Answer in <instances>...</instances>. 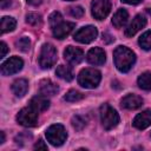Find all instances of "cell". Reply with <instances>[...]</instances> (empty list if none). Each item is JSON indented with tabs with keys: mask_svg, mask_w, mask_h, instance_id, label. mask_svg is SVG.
I'll list each match as a JSON object with an SVG mask.
<instances>
[{
	"mask_svg": "<svg viewBox=\"0 0 151 151\" xmlns=\"http://www.w3.org/2000/svg\"><path fill=\"white\" fill-rule=\"evenodd\" d=\"M113 60L116 67L120 72H127L134 64L136 55L130 48L125 46H118L113 52Z\"/></svg>",
	"mask_w": 151,
	"mask_h": 151,
	"instance_id": "cell-1",
	"label": "cell"
},
{
	"mask_svg": "<svg viewBox=\"0 0 151 151\" xmlns=\"http://www.w3.org/2000/svg\"><path fill=\"white\" fill-rule=\"evenodd\" d=\"M101 79L100 72L94 68H84L78 76V83L85 88H94Z\"/></svg>",
	"mask_w": 151,
	"mask_h": 151,
	"instance_id": "cell-2",
	"label": "cell"
},
{
	"mask_svg": "<svg viewBox=\"0 0 151 151\" xmlns=\"http://www.w3.org/2000/svg\"><path fill=\"white\" fill-rule=\"evenodd\" d=\"M100 119L105 130H111L119 123V116L117 111L109 104H104L100 107Z\"/></svg>",
	"mask_w": 151,
	"mask_h": 151,
	"instance_id": "cell-3",
	"label": "cell"
},
{
	"mask_svg": "<svg viewBox=\"0 0 151 151\" xmlns=\"http://www.w3.org/2000/svg\"><path fill=\"white\" fill-rule=\"evenodd\" d=\"M57 59H58V54H57L55 47L51 44H45L41 47L40 55H39V65L41 66V68H45V70L51 68L57 63Z\"/></svg>",
	"mask_w": 151,
	"mask_h": 151,
	"instance_id": "cell-4",
	"label": "cell"
},
{
	"mask_svg": "<svg viewBox=\"0 0 151 151\" xmlns=\"http://www.w3.org/2000/svg\"><path fill=\"white\" fill-rule=\"evenodd\" d=\"M46 138L53 146H60L64 144V142L67 138L66 130L60 124H53L51 125L46 131Z\"/></svg>",
	"mask_w": 151,
	"mask_h": 151,
	"instance_id": "cell-5",
	"label": "cell"
},
{
	"mask_svg": "<svg viewBox=\"0 0 151 151\" xmlns=\"http://www.w3.org/2000/svg\"><path fill=\"white\" fill-rule=\"evenodd\" d=\"M38 111L33 106H27L24 107L22 110L19 111L17 116V120L20 125L26 126V127H33L38 123Z\"/></svg>",
	"mask_w": 151,
	"mask_h": 151,
	"instance_id": "cell-6",
	"label": "cell"
},
{
	"mask_svg": "<svg viewBox=\"0 0 151 151\" xmlns=\"http://www.w3.org/2000/svg\"><path fill=\"white\" fill-rule=\"evenodd\" d=\"M92 15L97 20L105 19L111 11V1L110 0H93L91 4Z\"/></svg>",
	"mask_w": 151,
	"mask_h": 151,
	"instance_id": "cell-7",
	"label": "cell"
},
{
	"mask_svg": "<svg viewBox=\"0 0 151 151\" xmlns=\"http://www.w3.org/2000/svg\"><path fill=\"white\" fill-rule=\"evenodd\" d=\"M98 35V31L94 26H85L79 28L74 34V40L81 44H88L93 41Z\"/></svg>",
	"mask_w": 151,
	"mask_h": 151,
	"instance_id": "cell-8",
	"label": "cell"
},
{
	"mask_svg": "<svg viewBox=\"0 0 151 151\" xmlns=\"http://www.w3.org/2000/svg\"><path fill=\"white\" fill-rule=\"evenodd\" d=\"M24 61L19 57H12L1 65V73L4 76H11L19 72L22 68Z\"/></svg>",
	"mask_w": 151,
	"mask_h": 151,
	"instance_id": "cell-9",
	"label": "cell"
},
{
	"mask_svg": "<svg viewBox=\"0 0 151 151\" xmlns=\"http://www.w3.org/2000/svg\"><path fill=\"white\" fill-rule=\"evenodd\" d=\"M64 58L72 65H77L79 64L83 58H84V53L80 48L74 47V46H67L66 50L64 51Z\"/></svg>",
	"mask_w": 151,
	"mask_h": 151,
	"instance_id": "cell-10",
	"label": "cell"
},
{
	"mask_svg": "<svg viewBox=\"0 0 151 151\" xmlns=\"http://www.w3.org/2000/svg\"><path fill=\"white\" fill-rule=\"evenodd\" d=\"M146 25V19L144 15L138 14L133 18V20L131 21V24L127 26V28L125 29V35L126 37H132L138 31H140L143 27H145Z\"/></svg>",
	"mask_w": 151,
	"mask_h": 151,
	"instance_id": "cell-11",
	"label": "cell"
},
{
	"mask_svg": "<svg viewBox=\"0 0 151 151\" xmlns=\"http://www.w3.org/2000/svg\"><path fill=\"white\" fill-rule=\"evenodd\" d=\"M86 59L91 65H103L106 60V57L104 50L100 47H93L87 52Z\"/></svg>",
	"mask_w": 151,
	"mask_h": 151,
	"instance_id": "cell-12",
	"label": "cell"
},
{
	"mask_svg": "<svg viewBox=\"0 0 151 151\" xmlns=\"http://www.w3.org/2000/svg\"><path fill=\"white\" fill-rule=\"evenodd\" d=\"M120 105L122 107L127 109V110H137L143 105V99L136 94H126L122 99Z\"/></svg>",
	"mask_w": 151,
	"mask_h": 151,
	"instance_id": "cell-13",
	"label": "cell"
},
{
	"mask_svg": "<svg viewBox=\"0 0 151 151\" xmlns=\"http://www.w3.org/2000/svg\"><path fill=\"white\" fill-rule=\"evenodd\" d=\"M133 126L143 130L151 125V110H145L140 113H138L133 119Z\"/></svg>",
	"mask_w": 151,
	"mask_h": 151,
	"instance_id": "cell-14",
	"label": "cell"
},
{
	"mask_svg": "<svg viewBox=\"0 0 151 151\" xmlns=\"http://www.w3.org/2000/svg\"><path fill=\"white\" fill-rule=\"evenodd\" d=\"M73 28H74L73 22H64L63 21L59 25H57L54 28H52V31H53V35L57 39H64L72 32Z\"/></svg>",
	"mask_w": 151,
	"mask_h": 151,
	"instance_id": "cell-15",
	"label": "cell"
},
{
	"mask_svg": "<svg viewBox=\"0 0 151 151\" xmlns=\"http://www.w3.org/2000/svg\"><path fill=\"white\" fill-rule=\"evenodd\" d=\"M39 91H40V93H41L42 96L50 97V96H54V94L59 91V88H58V86H57L53 81H51L50 79H44V80L40 81Z\"/></svg>",
	"mask_w": 151,
	"mask_h": 151,
	"instance_id": "cell-16",
	"label": "cell"
},
{
	"mask_svg": "<svg viewBox=\"0 0 151 151\" xmlns=\"http://www.w3.org/2000/svg\"><path fill=\"white\" fill-rule=\"evenodd\" d=\"M29 105L33 106L38 112H42V111H45V110L48 109L50 101H48L47 97H45V96L41 94V96H35V97H33V98L31 99V101H29Z\"/></svg>",
	"mask_w": 151,
	"mask_h": 151,
	"instance_id": "cell-17",
	"label": "cell"
},
{
	"mask_svg": "<svg viewBox=\"0 0 151 151\" xmlns=\"http://www.w3.org/2000/svg\"><path fill=\"white\" fill-rule=\"evenodd\" d=\"M127 19H129V13L124 8H120L114 13V15L112 18V24L116 28H120L126 24Z\"/></svg>",
	"mask_w": 151,
	"mask_h": 151,
	"instance_id": "cell-18",
	"label": "cell"
},
{
	"mask_svg": "<svg viewBox=\"0 0 151 151\" xmlns=\"http://www.w3.org/2000/svg\"><path fill=\"white\" fill-rule=\"evenodd\" d=\"M28 83L26 79H18L12 85V91L17 97H24L27 93Z\"/></svg>",
	"mask_w": 151,
	"mask_h": 151,
	"instance_id": "cell-19",
	"label": "cell"
},
{
	"mask_svg": "<svg viewBox=\"0 0 151 151\" xmlns=\"http://www.w3.org/2000/svg\"><path fill=\"white\" fill-rule=\"evenodd\" d=\"M55 74H57L59 78H61V79H64V80H66V81H71V80L73 79V72H72L71 67L65 66V65L58 66L57 70H55Z\"/></svg>",
	"mask_w": 151,
	"mask_h": 151,
	"instance_id": "cell-20",
	"label": "cell"
},
{
	"mask_svg": "<svg viewBox=\"0 0 151 151\" xmlns=\"http://www.w3.org/2000/svg\"><path fill=\"white\" fill-rule=\"evenodd\" d=\"M138 85L145 91L151 90V72H144L138 78Z\"/></svg>",
	"mask_w": 151,
	"mask_h": 151,
	"instance_id": "cell-21",
	"label": "cell"
},
{
	"mask_svg": "<svg viewBox=\"0 0 151 151\" xmlns=\"http://www.w3.org/2000/svg\"><path fill=\"white\" fill-rule=\"evenodd\" d=\"M15 26H17V21L11 17H4L1 19V33L13 31Z\"/></svg>",
	"mask_w": 151,
	"mask_h": 151,
	"instance_id": "cell-22",
	"label": "cell"
},
{
	"mask_svg": "<svg viewBox=\"0 0 151 151\" xmlns=\"http://www.w3.org/2000/svg\"><path fill=\"white\" fill-rule=\"evenodd\" d=\"M139 45L144 50H151V31H147L145 33L142 34V37L139 38Z\"/></svg>",
	"mask_w": 151,
	"mask_h": 151,
	"instance_id": "cell-23",
	"label": "cell"
},
{
	"mask_svg": "<svg viewBox=\"0 0 151 151\" xmlns=\"http://www.w3.org/2000/svg\"><path fill=\"white\" fill-rule=\"evenodd\" d=\"M26 21H27V24H29L32 26H39V25H41L42 19H41V15L38 13H28L26 15Z\"/></svg>",
	"mask_w": 151,
	"mask_h": 151,
	"instance_id": "cell-24",
	"label": "cell"
},
{
	"mask_svg": "<svg viewBox=\"0 0 151 151\" xmlns=\"http://www.w3.org/2000/svg\"><path fill=\"white\" fill-rule=\"evenodd\" d=\"M83 97H84V96H83L80 92H78V91H76V90H70V91L65 94L64 99H65L66 101L73 103V101H78V100L83 99Z\"/></svg>",
	"mask_w": 151,
	"mask_h": 151,
	"instance_id": "cell-25",
	"label": "cell"
},
{
	"mask_svg": "<svg viewBox=\"0 0 151 151\" xmlns=\"http://www.w3.org/2000/svg\"><path fill=\"white\" fill-rule=\"evenodd\" d=\"M48 21H50V26H51L52 28H54L57 25H59L60 22H63V17H61V14H60L59 12H53V13L50 15Z\"/></svg>",
	"mask_w": 151,
	"mask_h": 151,
	"instance_id": "cell-26",
	"label": "cell"
},
{
	"mask_svg": "<svg viewBox=\"0 0 151 151\" xmlns=\"http://www.w3.org/2000/svg\"><path fill=\"white\" fill-rule=\"evenodd\" d=\"M17 46H18V48H19L20 51H22V52H27V51L29 50L31 41H29L28 38L22 37V38H20V39L17 41Z\"/></svg>",
	"mask_w": 151,
	"mask_h": 151,
	"instance_id": "cell-27",
	"label": "cell"
},
{
	"mask_svg": "<svg viewBox=\"0 0 151 151\" xmlns=\"http://www.w3.org/2000/svg\"><path fill=\"white\" fill-rule=\"evenodd\" d=\"M72 125H73V127H74L76 130L80 131V130H83V129L85 127L86 122H85V119H84L83 117H80V116H74V117L72 118Z\"/></svg>",
	"mask_w": 151,
	"mask_h": 151,
	"instance_id": "cell-28",
	"label": "cell"
},
{
	"mask_svg": "<svg viewBox=\"0 0 151 151\" xmlns=\"http://www.w3.org/2000/svg\"><path fill=\"white\" fill-rule=\"evenodd\" d=\"M70 14L74 18H81L84 15V9L80 6H73L70 7Z\"/></svg>",
	"mask_w": 151,
	"mask_h": 151,
	"instance_id": "cell-29",
	"label": "cell"
},
{
	"mask_svg": "<svg viewBox=\"0 0 151 151\" xmlns=\"http://www.w3.org/2000/svg\"><path fill=\"white\" fill-rule=\"evenodd\" d=\"M0 50H1V52H0V58H4V57L6 55V53L8 52V47H7L6 42H4V41L0 42Z\"/></svg>",
	"mask_w": 151,
	"mask_h": 151,
	"instance_id": "cell-30",
	"label": "cell"
},
{
	"mask_svg": "<svg viewBox=\"0 0 151 151\" xmlns=\"http://www.w3.org/2000/svg\"><path fill=\"white\" fill-rule=\"evenodd\" d=\"M34 149H38V150H47V145L41 140V139H39L37 143H35V145H34Z\"/></svg>",
	"mask_w": 151,
	"mask_h": 151,
	"instance_id": "cell-31",
	"label": "cell"
},
{
	"mask_svg": "<svg viewBox=\"0 0 151 151\" xmlns=\"http://www.w3.org/2000/svg\"><path fill=\"white\" fill-rule=\"evenodd\" d=\"M103 40H104L106 44H110V42H112V41L114 40V38H112L109 33H104V34H103Z\"/></svg>",
	"mask_w": 151,
	"mask_h": 151,
	"instance_id": "cell-32",
	"label": "cell"
},
{
	"mask_svg": "<svg viewBox=\"0 0 151 151\" xmlns=\"http://www.w3.org/2000/svg\"><path fill=\"white\" fill-rule=\"evenodd\" d=\"M0 4H1V8H6L11 5V0H0Z\"/></svg>",
	"mask_w": 151,
	"mask_h": 151,
	"instance_id": "cell-33",
	"label": "cell"
},
{
	"mask_svg": "<svg viewBox=\"0 0 151 151\" xmlns=\"http://www.w3.org/2000/svg\"><path fill=\"white\" fill-rule=\"evenodd\" d=\"M122 1L125 2V4H129V5H137L143 0H122Z\"/></svg>",
	"mask_w": 151,
	"mask_h": 151,
	"instance_id": "cell-34",
	"label": "cell"
},
{
	"mask_svg": "<svg viewBox=\"0 0 151 151\" xmlns=\"http://www.w3.org/2000/svg\"><path fill=\"white\" fill-rule=\"evenodd\" d=\"M31 5H39L41 2V0H27Z\"/></svg>",
	"mask_w": 151,
	"mask_h": 151,
	"instance_id": "cell-35",
	"label": "cell"
},
{
	"mask_svg": "<svg viewBox=\"0 0 151 151\" xmlns=\"http://www.w3.org/2000/svg\"><path fill=\"white\" fill-rule=\"evenodd\" d=\"M0 133H1V142H0V143L2 144V143L5 142V133H4V132H0Z\"/></svg>",
	"mask_w": 151,
	"mask_h": 151,
	"instance_id": "cell-36",
	"label": "cell"
},
{
	"mask_svg": "<svg viewBox=\"0 0 151 151\" xmlns=\"http://www.w3.org/2000/svg\"><path fill=\"white\" fill-rule=\"evenodd\" d=\"M67 1H72V0H67Z\"/></svg>",
	"mask_w": 151,
	"mask_h": 151,
	"instance_id": "cell-37",
	"label": "cell"
}]
</instances>
